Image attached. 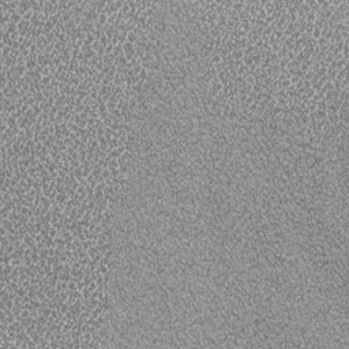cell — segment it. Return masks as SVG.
Masks as SVG:
<instances>
[{
	"label": "cell",
	"instance_id": "5",
	"mask_svg": "<svg viewBox=\"0 0 349 349\" xmlns=\"http://www.w3.org/2000/svg\"><path fill=\"white\" fill-rule=\"evenodd\" d=\"M100 23V25H102L104 26L105 23H108V15L106 14H100L98 15V21H97Z\"/></svg>",
	"mask_w": 349,
	"mask_h": 349
},
{
	"label": "cell",
	"instance_id": "3",
	"mask_svg": "<svg viewBox=\"0 0 349 349\" xmlns=\"http://www.w3.org/2000/svg\"><path fill=\"white\" fill-rule=\"evenodd\" d=\"M244 8V1H233V5H232V10H234L237 14L240 11H243Z\"/></svg>",
	"mask_w": 349,
	"mask_h": 349
},
{
	"label": "cell",
	"instance_id": "4",
	"mask_svg": "<svg viewBox=\"0 0 349 349\" xmlns=\"http://www.w3.org/2000/svg\"><path fill=\"white\" fill-rule=\"evenodd\" d=\"M127 41L131 42V44H135V42L138 41V36H136L134 31H130V33L127 34Z\"/></svg>",
	"mask_w": 349,
	"mask_h": 349
},
{
	"label": "cell",
	"instance_id": "6",
	"mask_svg": "<svg viewBox=\"0 0 349 349\" xmlns=\"http://www.w3.org/2000/svg\"><path fill=\"white\" fill-rule=\"evenodd\" d=\"M15 292H16V295H18L19 297H25V296H26V288H21V287H19Z\"/></svg>",
	"mask_w": 349,
	"mask_h": 349
},
{
	"label": "cell",
	"instance_id": "1",
	"mask_svg": "<svg viewBox=\"0 0 349 349\" xmlns=\"http://www.w3.org/2000/svg\"><path fill=\"white\" fill-rule=\"evenodd\" d=\"M147 77H149V70H146V68L142 67L141 73L138 74V78H139V81H142V82H147Z\"/></svg>",
	"mask_w": 349,
	"mask_h": 349
},
{
	"label": "cell",
	"instance_id": "7",
	"mask_svg": "<svg viewBox=\"0 0 349 349\" xmlns=\"http://www.w3.org/2000/svg\"><path fill=\"white\" fill-rule=\"evenodd\" d=\"M104 256H105V258H109V259H110V258L113 256V250H112V248L106 250V251L104 252Z\"/></svg>",
	"mask_w": 349,
	"mask_h": 349
},
{
	"label": "cell",
	"instance_id": "2",
	"mask_svg": "<svg viewBox=\"0 0 349 349\" xmlns=\"http://www.w3.org/2000/svg\"><path fill=\"white\" fill-rule=\"evenodd\" d=\"M321 37H322V29H319V27L314 26V30H312V33H311V38H314V40H316V41H318Z\"/></svg>",
	"mask_w": 349,
	"mask_h": 349
}]
</instances>
